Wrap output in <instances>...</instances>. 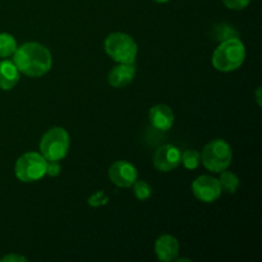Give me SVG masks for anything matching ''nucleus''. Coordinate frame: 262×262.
Instances as JSON below:
<instances>
[{
    "label": "nucleus",
    "instance_id": "f257e3e1",
    "mask_svg": "<svg viewBox=\"0 0 262 262\" xmlns=\"http://www.w3.org/2000/svg\"><path fill=\"white\" fill-rule=\"evenodd\" d=\"M13 63L19 73L28 77H41L53 66V56L46 46L38 42H26L17 46L13 54Z\"/></svg>",
    "mask_w": 262,
    "mask_h": 262
},
{
    "label": "nucleus",
    "instance_id": "f03ea898",
    "mask_svg": "<svg viewBox=\"0 0 262 262\" xmlns=\"http://www.w3.org/2000/svg\"><path fill=\"white\" fill-rule=\"evenodd\" d=\"M246 59V48L245 43L238 37L229 38V40L222 41L214 54H212V66L216 71L228 72L237 71Z\"/></svg>",
    "mask_w": 262,
    "mask_h": 262
},
{
    "label": "nucleus",
    "instance_id": "7ed1b4c3",
    "mask_svg": "<svg viewBox=\"0 0 262 262\" xmlns=\"http://www.w3.org/2000/svg\"><path fill=\"white\" fill-rule=\"evenodd\" d=\"M233 160V151L229 143L222 138H216L207 143L201 152V163L212 173L227 170Z\"/></svg>",
    "mask_w": 262,
    "mask_h": 262
},
{
    "label": "nucleus",
    "instance_id": "20e7f679",
    "mask_svg": "<svg viewBox=\"0 0 262 262\" xmlns=\"http://www.w3.org/2000/svg\"><path fill=\"white\" fill-rule=\"evenodd\" d=\"M105 53L117 63H135L138 48L132 36L124 32H113L105 38Z\"/></svg>",
    "mask_w": 262,
    "mask_h": 262
},
{
    "label": "nucleus",
    "instance_id": "39448f33",
    "mask_svg": "<svg viewBox=\"0 0 262 262\" xmlns=\"http://www.w3.org/2000/svg\"><path fill=\"white\" fill-rule=\"evenodd\" d=\"M71 146L68 132L61 127H54L40 141L41 155L48 161H60L67 156Z\"/></svg>",
    "mask_w": 262,
    "mask_h": 262
},
{
    "label": "nucleus",
    "instance_id": "423d86ee",
    "mask_svg": "<svg viewBox=\"0 0 262 262\" xmlns=\"http://www.w3.org/2000/svg\"><path fill=\"white\" fill-rule=\"evenodd\" d=\"M46 159L38 152H26L15 161L14 174L23 183L40 181L46 174Z\"/></svg>",
    "mask_w": 262,
    "mask_h": 262
},
{
    "label": "nucleus",
    "instance_id": "0eeeda50",
    "mask_svg": "<svg viewBox=\"0 0 262 262\" xmlns=\"http://www.w3.org/2000/svg\"><path fill=\"white\" fill-rule=\"evenodd\" d=\"M107 176L112 183L120 188H129L138 179L137 169L133 164L125 160H118L113 163L107 171Z\"/></svg>",
    "mask_w": 262,
    "mask_h": 262
},
{
    "label": "nucleus",
    "instance_id": "6e6552de",
    "mask_svg": "<svg viewBox=\"0 0 262 262\" xmlns=\"http://www.w3.org/2000/svg\"><path fill=\"white\" fill-rule=\"evenodd\" d=\"M192 192L197 200L205 204L215 202L222 196L219 181L210 176H201L194 179L192 183Z\"/></svg>",
    "mask_w": 262,
    "mask_h": 262
},
{
    "label": "nucleus",
    "instance_id": "1a4fd4ad",
    "mask_svg": "<svg viewBox=\"0 0 262 262\" xmlns=\"http://www.w3.org/2000/svg\"><path fill=\"white\" fill-rule=\"evenodd\" d=\"M182 152L173 145L160 146L154 154V165L159 171H171L181 165Z\"/></svg>",
    "mask_w": 262,
    "mask_h": 262
},
{
    "label": "nucleus",
    "instance_id": "9d476101",
    "mask_svg": "<svg viewBox=\"0 0 262 262\" xmlns=\"http://www.w3.org/2000/svg\"><path fill=\"white\" fill-rule=\"evenodd\" d=\"M136 76V64L135 63H119L118 66L113 67L112 71L107 74V81L110 86L115 89H123L128 84L132 83Z\"/></svg>",
    "mask_w": 262,
    "mask_h": 262
},
{
    "label": "nucleus",
    "instance_id": "9b49d317",
    "mask_svg": "<svg viewBox=\"0 0 262 262\" xmlns=\"http://www.w3.org/2000/svg\"><path fill=\"white\" fill-rule=\"evenodd\" d=\"M181 246L177 238L170 234H163L156 239L155 242V253L158 258L163 262L174 261L178 256Z\"/></svg>",
    "mask_w": 262,
    "mask_h": 262
},
{
    "label": "nucleus",
    "instance_id": "f8f14e48",
    "mask_svg": "<svg viewBox=\"0 0 262 262\" xmlns=\"http://www.w3.org/2000/svg\"><path fill=\"white\" fill-rule=\"evenodd\" d=\"M148 120L155 129L169 130L174 124L173 110L168 105H155L148 112Z\"/></svg>",
    "mask_w": 262,
    "mask_h": 262
},
{
    "label": "nucleus",
    "instance_id": "ddd939ff",
    "mask_svg": "<svg viewBox=\"0 0 262 262\" xmlns=\"http://www.w3.org/2000/svg\"><path fill=\"white\" fill-rule=\"evenodd\" d=\"M19 82V71L10 60L0 61V89L4 91L14 89Z\"/></svg>",
    "mask_w": 262,
    "mask_h": 262
},
{
    "label": "nucleus",
    "instance_id": "4468645a",
    "mask_svg": "<svg viewBox=\"0 0 262 262\" xmlns=\"http://www.w3.org/2000/svg\"><path fill=\"white\" fill-rule=\"evenodd\" d=\"M217 181H219L222 192H225L228 194L235 193L238 191V188H239V178L233 171H222L220 173V178Z\"/></svg>",
    "mask_w": 262,
    "mask_h": 262
},
{
    "label": "nucleus",
    "instance_id": "2eb2a0df",
    "mask_svg": "<svg viewBox=\"0 0 262 262\" xmlns=\"http://www.w3.org/2000/svg\"><path fill=\"white\" fill-rule=\"evenodd\" d=\"M17 49V41L10 33H0V58L13 55Z\"/></svg>",
    "mask_w": 262,
    "mask_h": 262
},
{
    "label": "nucleus",
    "instance_id": "dca6fc26",
    "mask_svg": "<svg viewBox=\"0 0 262 262\" xmlns=\"http://www.w3.org/2000/svg\"><path fill=\"white\" fill-rule=\"evenodd\" d=\"M181 163L188 170H194L201 164V154L197 150H186L184 152H182Z\"/></svg>",
    "mask_w": 262,
    "mask_h": 262
},
{
    "label": "nucleus",
    "instance_id": "f3484780",
    "mask_svg": "<svg viewBox=\"0 0 262 262\" xmlns=\"http://www.w3.org/2000/svg\"><path fill=\"white\" fill-rule=\"evenodd\" d=\"M133 192H135L136 199L140 200V201H146L152 194V187L146 183L145 181H138L137 179L133 183Z\"/></svg>",
    "mask_w": 262,
    "mask_h": 262
},
{
    "label": "nucleus",
    "instance_id": "a211bd4d",
    "mask_svg": "<svg viewBox=\"0 0 262 262\" xmlns=\"http://www.w3.org/2000/svg\"><path fill=\"white\" fill-rule=\"evenodd\" d=\"M214 36L216 40H219L220 42H222V41L229 40V38L238 37V32L232 27V26H227L223 23V25H219L215 28Z\"/></svg>",
    "mask_w": 262,
    "mask_h": 262
},
{
    "label": "nucleus",
    "instance_id": "6ab92c4d",
    "mask_svg": "<svg viewBox=\"0 0 262 262\" xmlns=\"http://www.w3.org/2000/svg\"><path fill=\"white\" fill-rule=\"evenodd\" d=\"M107 201H109V197L105 196L104 192H102V191L95 192V193L92 194V196H90L89 200H87L89 205H90V206H92V207L102 206V205L107 204Z\"/></svg>",
    "mask_w": 262,
    "mask_h": 262
},
{
    "label": "nucleus",
    "instance_id": "aec40b11",
    "mask_svg": "<svg viewBox=\"0 0 262 262\" xmlns=\"http://www.w3.org/2000/svg\"><path fill=\"white\" fill-rule=\"evenodd\" d=\"M224 3V5L229 9L233 10H242L245 8L248 7L251 0H222Z\"/></svg>",
    "mask_w": 262,
    "mask_h": 262
},
{
    "label": "nucleus",
    "instance_id": "412c9836",
    "mask_svg": "<svg viewBox=\"0 0 262 262\" xmlns=\"http://www.w3.org/2000/svg\"><path fill=\"white\" fill-rule=\"evenodd\" d=\"M48 161V160H46ZM61 166L59 164V161H48L46 163V174L49 177H56L60 174Z\"/></svg>",
    "mask_w": 262,
    "mask_h": 262
},
{
    "label": "nucleus",
    "instance_id": "4be33fe9",
    "mask_svg": "<svg viewBox=\"0 0 262 262\" xmlns=\"http://www.w3.org/2000/svg\"><path fill=\"white\" fill-rule=\"evenodd\" d=\"M26 261H28L27 257H25V256L15 255V253H10V255L4 256V257L0 260V262H26Z\"/></svg>",
    "mask_w": 262,
    "mask_h": 262
},
{
    "label": "nucleus",
    "instance_id": "5701e85b",
    "mask_svg": "<svg viewBox=\"0 0 262 262\" xmlns=\"http://www.w3.org/2000/svg\"><path fill=\"white\" fill-rule=\"evenodd\" d=\"M260 91H261V89H260V87H258V89H257V101H258V105H261V100H260Z\"/></svg>",
    "mask_w": 262,
    "mask_h": 262
},
{
    "label": "nucleus",
    "instance_id": "b1692460",
    "mask_svg": "<svg viewBox=\"0 0 262 262\" xmlns=\"http://www.w3.org/2000/svg\"><path fill=\"white\" fill-rule=\"evenodd\" d=\"M154 2H156V3H160V4H163V3H168L169 0H154Z\"/></svg>",
    "mask_w": 262,
    "mask_h": 262
}]
</instances>
